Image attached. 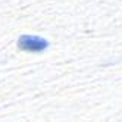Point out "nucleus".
Listing matches in <instances>:
<instances>
[{"mask_svg": "<svg viewBox=\"0 0 122 122\" xmlns=\"http://www.w3.org/2000/svg\"><path fill=\"white\" fill-rule=\"evenodd\" d=\"M16 46L19 50L27 51V53H41L49 49V41L44 37L34 36V34H22L19 36Z\"/></svg>", "mask_w": 122, "mask_h": 122, "instance_id": "nucleus-1", "label": "nucleus"}]
</instances>
